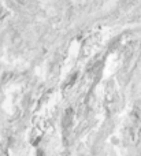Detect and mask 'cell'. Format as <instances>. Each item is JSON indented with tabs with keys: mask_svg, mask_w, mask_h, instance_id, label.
I'll list each match as a JSON object with an SVG mask.
<instances>
[{
	"mask_svg": "<svg viewBox=\"0 0 141 156\" xmlns=\"http://www.w3.org/2000/svg\"><path fill=\"white\" fill-rule=\"evenodd\" d=\"M100 41H101V36L100 34L92 36V37L86 41V45H85V51H86V54H90L93 49L97 48V45L100 44Z\"/></svg>",
	"mask_w": 141,
	"mask_h": 156,
	"instance_id": "obj_1",
	"label": "cell"
}]
</instances>
